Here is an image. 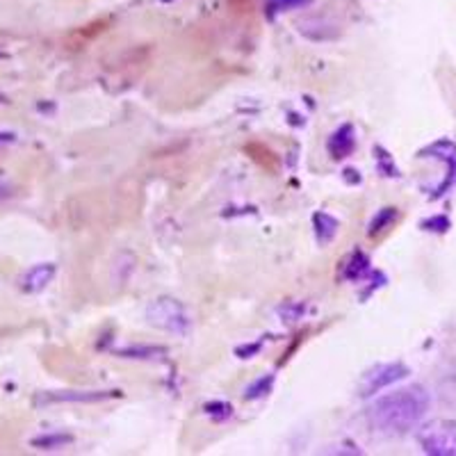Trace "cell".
Here are the masks:
<instances>
[{
	"label": "cell",
	"instance_id": "cell-16",
	"mask_svg": "<svg viewBox=\"0 0 456 456\" xmlns=\"http://www.w3.org/2000/svg\"><path fill=\"white\" fill-rule=\"evenodd\" d=\"M374 160H377V169L381 171L386 178H399L397 165H395L393 156H390L384 146H374Z\"/></svg>",
	"mask_w": 456,
	"mask_h": 456
},
{
	"label": "cell",
	"instance_id": "cell-2",
	"mask_svg": "<svg viewBox=\"0 0 456 456\" xmlns=\"http://www.w3.org/2000/svg\"><path fill=\"white\" fill-rule=\"evenodd\" d=\"M146 320L151 327L160 329L167 333H176V336H185L192 329V317L187 313L181 301L174 297H158L146 306Z\"/></svg>",
	"mask_w": 456,
	"mask_h": 456
},
{
	"label": "cell",
	"instance_id": "cell-13",
	"mask_svg": "<svg viewBox=\"0 0 456 456\" xmlns=\"http://www.w3.org/2000/svg\"><path fill=\"white\" fill-rule=\"evenodd\" d=\"M370 274V258L363 251H354L349 256V260L345 263V270H342V276L347 281H363L365 276Z\"/></svg>",
	"mask_w": 456,
	"mask_h": 456
},
{
	"label": "cell",
	"instance_id": "cell-26",
	"mask_svg": "<svg viewBox=\"0 0 456 456\" xmlns=\"http://www.w3.org/2000/svg\"><path fill=\"white\" fill-rule=\"evenodd\" d=\"M0 57H5V55H3V53H0Z\"/></svg>",
	"mask_w": 456,
	"mask_h": 456
},
{
	"label": "cell",
	"instance_id": "cell-12",
	"mask_svg": "<svg viewBox=\"0 0 456 456\" xmlns=\"http://www.w3.org/2000/svg\"><path fill=\"white\" fill-rule=\"evenodd\" d=\"M399 219V210L395 206H386L381 208L377 215L372 217V222H370V228H368V235L372 240L381 238L384 233H388L390 228L395 226V222Z\"/></svg>",
	"mask_w": 456,
	"mask_h": 456
},
{
	"label": "cell",
	"instance_id": "cell-6",
	"mask_svg": "<svg viewBox=\"0 0 456 456\" xmlns=\"http://www.w3.org/2000/svg\"><path fill=\"white\" fill-rule=\"evenodd\" d=\"M297 30L299 35H304L311 42H336L340 37V28L336 26L329 19H322V16H306L297 21Z\"/></svg>",
	"mask_w": 456,
	"mask_h": 456
},
{
	"label": "cell",
	"instance_id": "cell-22",
	"mask_svg": "<svg viewBox=\"0 0 456 456\" xmlns=\"http://www.w3.org/2000/svg\"><path fill=\"white\" fill-rule=\"evenodd\" d=\"M260 349H263V342H254V345H240L235 354H238V358H254Z\"/></svg>",
	"mask_w": 456,
	"mask_h": 456
},
{
	"label": "cell",
	"instance_id": "cell-21",
	"mask_svg": "<svg viewBox=\"0 0 456 456\" xmlns=\"http://www.w3.org/2000/svg\"><path fill=\"white\" fill-rule=\"evenodd\" d=\"M279 313L288 322H297L304 313H306V306H304V304H285V306L279 308Z\"/></svg>",
	"mask_w": 456,
	"mask_h": 456
},
{
	"label": "cell",
	"instance_id": "cell-3",
	"mask_svg": "<svg viewBox=\"0 0 456 456\" xmlns=\"http://www.w3.org/2000/svg\"><path fill=\"white\" fill-rule=\"evenodd\" d=\"M411 374L409 365L402 363V361H390V363H379L374 368L365 370L361 381H358V395L361 397H374L377 393H381L384 388L404 381Z\"/></svg>",
	"mask_w": 456,
	"mask_h": 456
},
{
	"label": "cell",
	"instance_id": "cell-25",
	"mask_svg": "<svg viewBox=\"0 0 456 456\" xmlns=\"http://www.w3.org/2000/svg\"><path fill=\"white\" fill-rule=\"evenodd\" d=\"M162 3H171V0H162Z\"/></svg>",
	"mask_w": 456,
	"mask_h": 456
},
{
	"label": "cell",
	"instance_id": "cell-23",
	"mask_svg": "<svg viewBox=\"0 0 456 456\" xmlns=\"http://www.w3.org/2000/svg\"><path fill=\"white\" fill-rule=\"evenodd\" d=\"M231 3V7L238 12H244V10H254V0H228Z\"/></svg>",
	"mask_w": 456,
	"mask_h": 456
},
{
	"label": "cell",
	"instance_id": "cell-9",
	"mask_svg": "<svg viewBox=\"0 0 456 456\" xmlns=\"http://www.w3.org/2000/svg\"><path fill=\"white\" fill-rule=\"evenodd\" d=\"M55 272L57 270H55V265H53V263L35 265V267H30V270L23 274L21 288L26 292H30V295H37V292L46 290L48 283L55 279Z\"/></svg>",
	"mask_w": 456,
	"mask_h": 456
},
{
	"label": "cell",
	"instance_id": "cell-17",
	"mask_svg": "<svg viewBox=\"0 0 456 456\" xmlns=\"http://www.w3.org/2000/svg\"><path fill=\"white\" fill-rule=\"evenodd\" d=\"M121 358H158L160 354H167L165 347H156V345H133V347L119 349Z\"/></svg>",
	"mask_w": 456,
	"mask_h": 456
},
{
	"label": "cell",
	"instance_id": "cell-11",
	"mask_svg": "<svg viewBox=\"0 0 456 456\" xmlns=\"http://www.w3.org/2000/svg\"><path fill=\"white\" fill-rule=\"evenodd\" d=\"M313 228H315V238L320 244H331L338 235V228H340V222H338L333 215L329 213H315L313 215Z\"/></svg>",
	"mask_w": 456,
	"mask_h": 456
},
{
	"label": "cell",
	"instance_id": "cell-24",
	"mask_svg": "<svg viewBox=\"0 0 456 456\" xmlns=\"http://www.w3.org/2000/svg\"><path fill=\"white\" fill-rule=\"evenodd\" d=\"M345 178H347V183H352V185H358V183H361V176L356 174V169H345Z\"/></svg>",
	"mask_w": 456,
	"mask_h": 456
},
{
	"label": "cell",
	"instance_id": "cell-8",
	"mask_svg": "<svg viewBox=\"0 0 456 456\" xmlns=\"http://www.w3.org/2000/svg\"><path fill=\"white\" fill-rule=\"evenodd\" d=\"M329 156L333 160H345L356 151V130L352 124H342L340 128L333 130V135L327 142Z\"/></svg>",
	"mask_w": 456,
	"mask_h": 456
},
{
	"label": "cell",
	"instance_id": "cell-20",
	"mask_svg": "<svg viewBox=\"0 0 456 456\" xmlns=\"http://www.w3.org/2000/svg\"><path fill=\"white\" fill-rule=\"evenodd\" d=\"M203 411H206V415H210V418L217 422L228 420V418L233 415V406L228 404V402H208V404L203 406Z\"/></svg>",
	"mask_w": 456,
	"mask_h": 456
},
{
	"label": "cell",
	"instance_id": "cell-10",
	"mask_svg": "<svg viewBox=\"0 0 456 456\" xmlns=\"http://www.w3.org/2000/svg\"><path fill=\"white\" fill-rule=\"evenodd\" d=\"M244 151L249 153L251 160L258 162V165L263 167V169L270 171V174H276V171H279L281 160H279V156H276L274 151L270 149V146L260 144V142H251V144L244 146Z\"/></svg>",
	"mask_w": 456,
	"mask_h": 456
},
{
	"label": "cell",
	"instance_id": "cell-7",
	"mask_svg": "<svg viewBox=\"0 0 456 456\" xmlns=\"http://www.w3.org/2000/svg\"><path fill=\"white\" fill-rule=\"evenodd\" d=\"M121 397L119 390H62V393H46L39 402H78V404H96L105 399Z\"/></svg>",
	"mask_w": 456,
	"mask_h": 456
},
{
	"label": "cell",
	"instance_id": "cell-15",
	"mask_svg": "<svg viewBox=\"0 0 456 456\" xmlns=\"http://www.w3.org/2000/svg\"><path fill=\"white\" fill-rule=\"evenodd\" d=\"M308 5H313V0H265V14L267 19H276L283 12L304 10Z\"/></svg>",
	"mask_w": 456,
	"mask_h": 456
},
{
	"label": "cell",
	"instance_id": "cell-4",
	"mask_svg": "<svg viewBox=\"0 0 456 456\" xmlns=\"http://www.w3.org/2000/svg\"><path fill=\"white\" fill-rule=\"evenodd\" d=\"M418 443L429 456H456V422L434 420L418 431Z\"/></svg>",
	"mask_w": 456,
	"mask_h": 456
},
{
	"label": "cell",
	"instance_id": "cell-1",
	"mask_svg": "<svg viewBox=\"0 0 456 456\" xmlns=\"http://www.w3.org/2000/svg\"><path fill=\"white\" fill-rule=\"evenodd\" d=\"M431 397L425 386L413 384L379 397L368 409V420L384 434H409L429 413Z\"/></svg>",
	"mask_w": 456,
	"mask_h": 456
},
{
	"label": "cell",
	"instance_id": "cell-19",
	"mask_svg": "<svg viewBox=\"0 0 456 456\" xmlns=\"http://www.w3.org/2000/svg\"><path fill=\"white\" fill-rule=\"evenodd\" d=\"M422 231H427V233H447L452 228V222L447 215H431V217H427L425 222L420 224Z\"/></svg>",
	"mask_w": 456,
	"mask_h": 456
},
{
	"label": "cell",
	"instance_id": "cell-14",
	"mask_svg": "<svg viewBox=\"0 0 456 456\" xmlns=\"http://www.w3.org/2000/svg\"><path fill=\"white\" fill-rule=\"evenodd\" d=\"M73 443V436L71 434H42L32 438L30 445L35 450H62V447L71 445Z\"/></svg>",
	"mask_w": 456,
	"mask_h": 456
},
{
	"label": "cell",
	"instance_id": "cell-18",
	"mask_svg": "<svg viewBox=\"0 0 456 456\" xmlns=\"http://www.w3.org/2000/svg\"><path fill=\"white\" fill-rule=\"evenodd\" d=\"M272 386H274V374H265V377L256 379L254 384L247 386V390H244V399H260L265 397V395H270Z\"/></svg>",
	"mask_w": 456,
	"mask_h": 456
},
{
	"label": "cell",
	"instance_id": "cell-5",
	"mask_svg": "<svg viewBox=\"0 0 456 456\" xmlns=\"http://www.w3.org/2000/svg\"><path fill=\"white\" fill-rule=\"evenodd\" d=\"M418 158H434V160L445 162V167H447L445 181L436 187V192L431 194V199H441L443 194H445L447 190H450V187L456 183V144L452 140L431 142L429 146H425V149L418 153Z\"/></svg>",
	"mask_w": 456,
	"mask_h": 456
}]
</instances>
